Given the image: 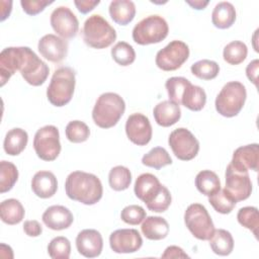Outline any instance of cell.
Listing matches in <instances>:
<instances>
[{
  "label": "cell",
  "mask_w": 259,
  "mask_h": 259,
  "mask_svg": "<svg viewBox=\"0 0 259 259\" xmlns=\"http://www.w3.org/2000/svg\"><path fill=\"white\" fill-rule=\"evenodd\" d=\"M67 196L75 201L86 205L97 203L103 194V187L100 179L84 171L71 172L65 182Z\"/></svg>",
  "instance_id": "cell-1"
},
{
  "label": "cell",
  "mask_w": 259,
  "mask_h": 259,
  "mask_svg": "<svg viewBox=\"0 0 259 259\" xmlns=\"http://www.w3.org/2000/svg\"><path fill=\"white\" fill-rule=\"evenodd\" d=\"M125 110V102L122 97L113 92L102 93L96 100L92 109V119L101 128L114 126Z\"/></svg>",
  "instance_id": "cell-2"
},
{
  "label": "cell",
  "mask_w": 259,
  "mask_h": 259,
  "mask_svg": "<svg viewBox=\"0 0 259 259\" xmlns=\"http://www.w3.org/2000/svg\"><path fill=\"white\" fill-rule=\"evenodd\" d=\"M76 84V73L70 67L58 68L47 88V97L51 104L62 107L68 104L74 94Z\"/></svg>",
  "instance_id": "cell-3"
},
{
  "label": "cell",
  "mask_w": 259,
  "mask_h": 259,
  "mask_svg": "<svg viewBox=\"0 0 259 259\" xmlns=\"http://www.w3.org/2000/svg\"><path fill=\"white\" fill-rule=\"evenodd\" d=\"M82 35L88 47L98 50L108 48L116 39L115 29L99 14H93L85 20Z\"/></svg>",
  "instance_id": "cell-4"
},
{
  "label": "cell",
  "mask_w": 259,
  "mask_h": 259,
  "mask_svg": "<svg viewBox=\"0 0 259 259\" xmlns=\"http://www.w3.org/2000/svg\"><path fill=\"white\" fill-rule=\"evenodd\" d=\"M246 98L247 91L241 82H228L224 85L215 98V109L225 117H234L242 110Z\"/></svg>",
  "instance_id": "cell-5"
},
{
  "label": "cell",
  "mask_w": 259,
  "mask_h": 259,
  "mask_svg": "<svg viewBox=\"0 0 259 259\" xmlns=\"http://www.w3.org/2000/svg\"><path fill=\"white\" fill-rule=\"evenodd\" d=\"M169 32L167 21L160 15H149L139 21L133 28V39L136 44L147 46L161 42Z\"/></svg>",
  "instance_id": "cell-6"
},
{
  "label": "cell",
  "mask_w": 259,
  "mask_h": 259,
  "mask_svg": "<svg viewBox=\"0 0 259 259\" xmlns=\"http://www.w3.org/2000/svg\"><path fill=\"white\" fill-rule=\"evenodd\" d=\"M184 223L189 232L198 240L207 241L214 231L212 220L204 205L192 203L184 212Z\"/></svg>",
  "instance_id": "cell-7"
},
{
  "label": "cell",
  "mask_w": 259,
  "mask_h": 259,
  "mask_svg": "<svg viewBox=\"0 0 259 259\" xmlns=\"http://www.w3.org/2000/svg\"><path fill=\"white\" fill-rule=\"evenodd\" d=\"M36 156L44 161H54L61 153L60 134L57 126L48 124L38 128L33 138Z\"/></svg>",
  "instance_id": "cell-8"
},
{
  "label": "cell",
  "mask_w": 259,
  "mask_h": 259,
  "mask_svg": "<svg viewBox=\"0 0 259 259\" xmlns=\"http://www.w3.org/2000/svg\"><path fill=\"white\" fill-rule=\"evenodd\" d=\"M168 144L175 157L181 161L194 159L199 151L198 140L185 127H178L171 132L168 138Z\"/></svg>",
  "instance_id": "cell-9"
},
{
  "label": "cell",
  "mask_w": 259,
  "mask_h": 259,
  "mask_svg": "<svg viewBox=\"0 0 259 259\" xmlns=\"http://www.w3.org/2000/svg\"><path fill=\"white\" fill-rule=\"evenodd\" d=\"M188 57V46L182 40L175 39L157 53L155 63L163 71H175L187 61Z\"/></svg>",
  "instance_id": "cell-10"
},
{
  "label": "cell",
  "mask_w": 259,
  "mask_h": 259,
  "mask_svg": "<svg viewBox=\"0 0 259 259\" xmlns=\"http://www.w3.org/2000/svg\"><path fill=\"white\" fill-rule=\"evenodd\" d=\"M19 72L29 85L40 86L46 82L50 68L30 48L25 47L24 58Z\"/></svg>",
  "instance_id": "cell-11"
},
{
  "label": "cell",
  "mask_w": 259,
  "mask_h": 259,
  "mask_svg": "<svg viewBox=\"0 0 259 259\" xmlns=\"http://www.w3.org/2000/svg\"><path fill=\"white\" fill-rule=\"evenodd\" d=\"M225 189L238 202L246 200L252 193V182L248 171L239 170L231 164L227 166Z\"/></svg>",
  "instance_id": "cell-12"
},
{
  "label": "cell",
  "mask_w": 259,
  "mask_h": 259,
  "mask_svg": "<svg viewBox=\"0 0 259 259\" xmlns=\"http://www.w3.org/2000/svg\"><path fill=\"white\" fill-rule=\"evenodd\" d=\"M50 22L55 32L64 39L75 37L79 29L77 16L67 6L57 7L51 14Z\"/></svg>",
  "instance_id": "cell-13"
},
{
  "label": "cell",
  "mask_w": 259,
  "mask_h": 259,
  "mask_svg": "<svg viewBox=\"0 0 259 259\" xmlns=\"http://www.w3.org/2000/svg\"><path fill=\"white\" fill-rule=\"evenodd\" d=\"M143 245V239L136 229H119L109 236V246L117 254L137 252Z\"/></svg>",
  "instance_id": "cell-14"
},
{
  "label": "cell",
  "mask_w": 259,
  "mask_h": 259,
  "mask_svg": "<svg viewBox=\"0 0 259 259\" xmlns=\"http://www.w3.org/2000/svg\"><path fill=\"white\" fill-rule=\"evenodd\" d=\"M125 134L128 140L137 146H146L153 135L149 118L143 113L131 114L125 122Z\"/></svg>",
  "instance_id": "cell-15"
},
{
  "label": "cell",
  "mask_w": 259,
  "mask_h": 259,
  "mask_svg": "<svg viewBox=\"0 0 259 259\" xmlns=\"http://www.w3.org/2000/svg\"><path fill=\"white\" fill-rule=\"evenodd\" d=\"M25 47H8L0 53V85L4 86L11 76L19 71L23 62Z\"/></svg>",
  "instance_id": "cell-16"
},
{
  "label": "cell",
  "mask_w": 259,
  "mask_h": 259,
  "mask_svg": "<svg viewBox=\"0 0 259 259\" xmlns=\"http://www.w3.org/2000/svg\"><path fill=\"white\" fill-rule=\"evenodd\" d=\"M41 57L53 63L62 62L68 54V42L61 36L53 33L44 35L37 44Z\"/></svg>",
  "instance_id": "cell-17"
},
{
  "label": "cell",
  "mask_w": 259,
  "mask_h": 259,
  "mask_svg": "<svg viewBox=\"0 0 259 259\" xmlns=\"http://www.w3.org/2000/svg\"><path fill=\"white\" fill-rule=\"evenodd\" d=\"M76 248L86 258L98 257L103 248L101 234L94 229L82 230L76 237Z\"/></svg>",
  "instance_id": "cell-18"
},
{
  "label": "cell",
  "mask_w": 259,
  "mask_h": 259,
  "mask_svg": "<svg viewBox=\"0 0 259 259\" xmlns=\"http://www.w3.org/2000/svg\"><path fill=\"white\" fill-rule=\"evenodd\" d=\"M230 164L243 171H258L259 168V145L257 143L239 147L233 153Z\"/></svg>",
  "instance_id": "cell-19"
},
{
  "label": "cell",
  "mask_w": 259,
  "mask_h": 259,
  "mask_svg": "<svg viewBox=\"0 0 259 259\" xmlns=\"http://www.w3.org/2000/svg\"><path fill=\"white\" fill-rule=\"evenodd\" d=\"M162 188L163 185L154 174L143 173L136 179L134 191L136 196L147 205L160 193Z\"/></svg>",
  "instance_id": "cell-20"
},
{
  "label": "cell",
  "mask_w": 259,
  "mask_h": 259,
  "mask_svg": "<svg viewBox=\"0 0 259 259\" xmlns=\"http://www.w3.org/2000/svg\"><path fill=\"white\" fill-rule=\"evenodd\" d=\"M42 223L51 230L62 231L68 229L74 221L73 213L64 205L49 206L42 213Z\"/></svg>",
  "instance_id": "cell-21"
},
{
  "label": "cell",
  "mask_w": 259,
  "mask_h": 259,
  "mask_svg": "<svg viewBox=\"0 0 259 259\" xmlns=\"http://www.w3.org/2000/svg\"><path fill=\"white\" fill-rule=\"evenodd\" d=\"M31 189L40 198H50L58 190V181L55 174L51 171L40 170L31 179Z\"/></svg>",
  "instance_id": "cell-22"
},
{
  "label": "cell",
  "mask_w": 259,
  "mask_h": 259,
  "mask_svg": "<svg viewBox=\"0 0 259 259\" xmlns=\"http://www.w3.org/2000/svg\"><path fill=\"white\" fill-rule=\"evenodd\" d=\"M153 114L157 124L168 127L175 124L180 119L181 109L177 103L171 100H164L154 107Z\"/></svg>",
  "instance_id": "cell-23"
},
{
  "label": "cell",
  "mask_w": 259,
  "mask_h": 259,
  "mask_svg": "<svg viewBox=\"0 0 259 259\" xmlns=\"http://www.w3.org/2000/svg\"><path fill=\"white\" fill-rule=\"evenodd\" d=\"M143 235L152 241L165 239L169 233V224L162 217H146L141 226Z\"/></svg>",
  "instance_id": "cell-24"
},
{
  "label": "cell",
  "mask_w": 259,
  "mask_h": 259,
  "mask_svg": "<svg viewBox=\"0 0 259 259\" xmlns=\"http://www.w3.org/2000/svg\"><path fill=\"white\" fill-rule=\"evenodd\" d=\"M109 15L119 25H127L136 15V5L130 0H114L109 4Z\"/></svg>",
  "instance_id": "cell-25"
},
{
  "label": "cell",
  "mask_w": 259,
  "mask_h": 259,
  "mask_svg": "<svg viewBox=\"0 0 259 259\" xmlns=\"http://www.w3.org/2000/svg\"><path fill=\"white\" fill-rule=\"evenodd\" d=\"M236 21V9L234 5L227 1L219 2L211 13L212 24L220 29L231 27Z\"/></svg>",
  "instance_id": "cell-26"
},
{
  "label": "cell",
  "mask_w": 259,
  "mask_h": 259,
  "mask_svg": "<svg viewBox=\"0 0 259 259\" xmlns=\"http://www.w3.org/2000/svg\"><path fill=\"white\" fill-rule=\"evenodd\" d=\"M27 142V133L20 127H14L6 133L3 142V149L7 155L17 156L25 149Z\"/></svg>",
  "instance_id": "cell-27"
},
{
  "label": "cell",
  "mask_w": 259,
  "mask_h": 259,
  "mask_svg": "<svg viewBox=\"0 0 259 259\" xmlns=\"http://www.w3.org/2000/svg\"><path fill=\"white\" fill-rule=\"evenodd\" d=\"M25 214L23 205L18 199L8 198L0 204V218L1 221L7 225L13 226L19 224Z\"/></svg>",
  "instance_id": "cell-28"
},
{
  "label": "cell",
  "mask_w": 259,
  "mask_h": 259,
  "mask_svg": "<svg viewBox=\"0 0 259 259\" xmlns=\"http://www.w3.org/2000/svg\"><path fill=\"white\" fill-rule=\"evenodd\" d=\"M205 103L206 93L204 89L189 83L184 89L180 104H182L191 111H199L204 107Z\"/></svg>",
  "instance_id": "cell-29"
},
{
  "label": "cell",
  "mask_w": 259,
  "mask_h": 259,
  "mask_svg": "<svg viewBox=\"0 0 259 259\" xmlns=\"http://www.w3.org/2000/svg\"><path fill=\"white\" fill-rule=\"evenodd\" d=\"M208 241L212 252L220 256H228L234 249L233 236L229 231L224 229L214 230Z\"/></svg>",
  "instance_id": "cell-30"
},
{
  "label": "cell",
  "mask_w": 259,
  "mask_h": 259,
  "mask_svg": "<svg viewBox=\"0 0 259 259\" xmlns=\"http://www.w3.org/2000/svg\"><path fill=\"white\" fill-rule=\"evenodd\" d=\"M195 186L200 193L210 196L221 189V181L213 171L202 170L195 177Z\"/></svg>",
  "instance_id": "cell-31"
},
{
  "label": "cell",
  "mask_w": 259,
  "mask_h": 259,
  "mask_svg": "<svg viewBox=\"0 0 259 259\" xmlns=\"http://www.w3.org/2000/svg\"><path fill=\"white\" fill-rule=\"evenodd\" d=\"M142 164L147 167L159 170L167 165L172 164V159L166 149L162 147H155L143 156Z\"/></svg>",
  "instance_id": "cell-32"
},
{
  "label": "cell",
  "mask_w": 259,
  "mask_h": 259,
  "mask_svg": "<svg viewBox=\"0 0 259 259\" xmlns=\"http://www.w3.org/2000/svg\"><path fill=\"white\" fill-rule=\"evenodd\" d=\"M109 186L115 191L127 189L132 182V173L128 168L118 165L110 169L108 174Z\"/></svg>",
  "instance_id": "cell-33"
},
{
  "label": "cell",
  "mask_w": 259,
  "mask_h": 259,
  "mask_svg": "<svg viewBox=\"0 0 259 259\" xmlns=\"http://www.w3.org/2000/svg\"><path fill=\"white\" fill-rule=\"evenodd\" d=\"M248 55L247 46L240 40L229 42L223 51L224 60L230 65H239L245 61Z\"/></svg>",
  "instance_id": "cell-34"
},
{
  "label": "cell",
  "mask_w": 259,
  "mask_h": 259,
  "mask_svg": "<svg viewBox=\"0 0 259 259\" xmlns=\"http://www.w3.org/2000/svg\"><path fill=\"white\" fill-rule=\"evenodd\" d=\"M18 179L16 166L9 161L0 162V192L5 193L11 190Z\"/></svg>",
  "instance_id": "cell-35"
},
{
  "label": "cell",
  "mask_w": 259,
  "mask_h": 259,
  "mask_svg": "<svg viewBox=\"0 0 259 259\" xmlns=\"http://www.w3.org/2000/svg\"><path fill=\"white\" fill-rule=\"evenodd\" d=\"M191 73L201 80H212L220 73V66L217 62L203 59L191 65Z\"/></svg>",
  "instance_id": "cell-36"
},
{
  "label": "cell",
  "mask_w": 259,
  "mask_h": 259,
  "mask_svg": "<svg viewBox=\"0 0 259 259\" xmlns=\"http://www.w3.org/2000/svg\"><path fill=\"white\" fill-rule=\"evenodd\" d=\"M208 202L215 211L223 214L230 213L237 203V201L225 188L220 189L217 193L208 196Z\"/></svg>",
  "instance_id": "cell-37"
},
{
  "label": "cell",
  "mask_w": 259,
  "mask_h": 259,
  "mask_svg": "<svg viewBox=\"0 0 259 259\" xmlns=\"http://www.w3.org/2000/svg\"><path fill=\"white\" fill-rule=\"evenodd\" d=\"M238 223L244 228L250 230L255 238H258L259 228V214L258 208L255 206H245L239 209L237 213Z\"/></svg>",
  "instance_id": "cell-38"
},
{
  "label": "cell",
  "mask_w": 259,
  "mask_h": 259,
  "mask_svg": "<svg viewBox=\"0 0 259 259\" xmlns=\"http://www.w3.org/2000/svg\"><path fill=\"white\" fill-rule=\"evenodd\" d=\"M111 57L116 64L126 67L135 62L136 52L126 41H118L111 49Z\"/></svg>",
  "instance_id": "cell-39"
},
{
  "label": "cell",
  "mask_w": 259,
  "mask_h": 259,
  "mask_svg": "<svg viewBox=\"0 0 259 259\" xmlns=\"http://www.w3.org/2000/svg\"><path fill=\"white\" fill-rule=\"evenodd\" d=\"M65 134L68 141L74 144H79L88 140L90 136V130L84 121L72 120L66 125Z\"/></svg>",
  "instance_id": "cell-40"
},
{
  "label": "cell",
  "mask_w": 259,
  "mask_h": 259,
  "mask_svg": "<svg viewBox=\"0 0 259 259\" xmlns=\"http://www.w3.org/2000/svg\"><path fill=\"white\" fill-rule=\"evenodd\" d=\"M48 254L53 259H68L71 254V243L63 236L51 240L48 245Z\"/></svg>",
  "instance_id": "cell-41"
},
{
  "label": "cell",
  "mask_w": 259,
  "mask_h": 259,
  "mask_svg": "<svg viewBox=\"0 0 259 259\" xmlns=\"http://www.w3.org/2000/svg\"><path fill=\"white\" fill-rule=\"evenodd\" d=\"M190 83V81L184 77H171L168 78L165 82V88L167 90L169 100L180 104L182 94L186 86Z\"/></svg>",
  "instance_id": "cell-42"
},
{
  "label": "cell",
  "mask_w": 259,
  "mask_h": 259,
  "mask_svg": "<svg viewBox=\"0 0 259 259\" xmlns=\"http://www.w3.org/2000/svg\"><path fill=\"white\" fill-rule=\"evenodd\" d=\"M147 217L146 210L138 204H131L122 208L120 212V219L128 225H140Z\"/></svg>",
  "instance_id": "cell-43"
},
{
  "label": "cell",
  "mask_w": 259,
  "mask_h": 259,
  "mask_svg": "<svg viewBox=\"0 0 259 259\" xmlns=\"http://www.w3.org/2000/svg\"><path fill=\"white\" fill-rule=\"evenodd\" d=\"M171 201H172L171 193L168 190V188L163 185V188L160 191V193L149 204H147V207L151 211L164 212L170 206Z\"/></svg>",
  "instance_id": "cell-44"
},
{
  "label": "cell",
  "mask_w": 259,
  "mask_h": 259,
  "mask_svg": "<svg viewBox=\"0 0 259 259\" xmlns=\"http://www.w3.org/2000/svg\"><path fill=\"white\" fill-rule=\"evenodd\" d=\"M54 1H47V0H21L20 5L22 7V10L28 14V15H36L45 10V8L51 4H53Z\"/></svg>",
  "instance_id": "cell-45"
},
{
  "label": "cell",
  "mask_w": 259,
  "mask_h": 259,
  "mask_svg": "<svg viewBox=\"0 0 259 259\" xmlns=\"http://www.w3.org/2000/svg\"><path fill=\"white\" fill-rule=\"evenodd\" d=\"M23 232L28 237H38L42 233V228L37 221L28 220L23 224Z\"/></svg>",
  "instance_id": "cell-46"
},
{
  "label": "cell",
  "mask_w": 259,
  "mask_h": 259,
  "mask_svg": "<svg viewBox=\"0 0 259 259\" xmlns=\"http://www.w3.org/2000/svg\"><path fill=\"white\" fill-rule=\"evenodd\" d=\"M162 258H189V256L178 246H169L161 255Z\"/></svg>",
  "instance_id": "cell-47"
},
{
  "label": "cell",
  "mask_w": 259,
  "mask_h": 259,
  "mask_svg": "<svg viewBox=\"0 0 259 259\" xmlns=\"http://www.w3.org/2000/svg\"><path fill=\"white\" fill-rule=\"evenodd\" d=\"M100 3V1H91V0H75L74 4L77 7L78 11L81 12L82 14H86L90 11H92L98 4Z\"/></svg>",
  "instance_id": "cell-48"
},
{
  "label": "cell",
  "mask_w": 259,
  "mask_h": 259,
  "mask_svg": "<svg viewBox=\"0 0 259 259\" xmlns=\"http://www.w3.org/2000/svg\"><path fill=\"white\" fill-rule=\"evenodd\" d=\"M258 69H259V61L257 59L251 61L248 66L246 67V75L247 78L257 86V76H258Z\"/></svg>",
  "instance_id": "cell-49"
},
{
  "label": "cell",
  "mask_w": 259,
  "mask_h": 259,
  "mask_svg": "<svg viewBox=\"0 0 259 259\" xmlns=\"http://www.w3.org/2000/svg\"><path fill=\"white\" fill-rule=\"evenodd\" d=\"M12 10V1H1V21L9 17Z\"/></svg>",
  "instance_id": "cell-50"
},
{
  "label": "cell",
  "mask_w": 259,
  "mask_h": 259,
  "mask_svg": "<svg viewBox=\"0 0 259 259\" xmlns=\"http://www.w3.org/2000/svg\"><path fill=\"white\" fill-rule=\"evenodd\" d=\"M186 3L188 5H190L193 9H196V10L204 9L208 5V1H201V0H194V1L186 0Z\"/></svg>",
  "instance_id": "cell-51"
}]
</instances>
